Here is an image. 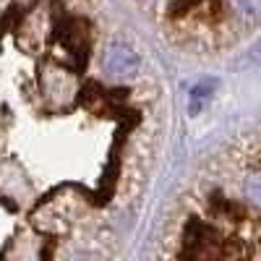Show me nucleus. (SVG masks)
<instances>
[{"instance_id": "nucleus-2", "label": "nucleus", "mask_w": 261, "mask_h": 261, "mask_svg": "<svg viewBox=\"0 0 261 261\" xmlns=\"http://www.w3.org/2000/svg\"><path fill=\"white\" fill-rule=\"evenodd\" d=\"M235 16L243 18H258L261 16V0H227Z\"/></svg>"}, {"instance_id": "nucleus-1", "label": "nucleus", "mask_w": 261, "mask_h": 261, "mask_svg": "<svg viewBox=\"0 0 261 261\" xmlns=\"http://www.w3.org/2000/svg\"><path fill=\"white\" fill-rule=\"evenodd\" d=\"M102 63H105V71L113 79H130L141 68V58L125 45H110L102 55Z\"/></svg>"}]
</instances>
